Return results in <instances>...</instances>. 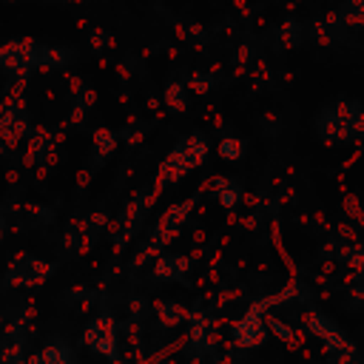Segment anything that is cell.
Instances as JSON below:
<instances>
[{"mask_svg": "<svg viewBox=\"0 0 364 364\" xmlns=\"http://www.w3.org/2000/svg\"><path fill=\"white\" fill-rule=\"evenodd\" d=\"M0 68L11 74V80H26L34 68H40V43L31 37L0 43Z\"/></svg>", "mask_w": 364, "mask_h": 364, "instance_id": "6da1fadb", "label": "cell"}, {"mask_svg": "<svg viewBox=\"0 0 364 364\" xmlns=\"http://www.w3.org/2000/svg\"><path fill=\"white\" fill-rule=\"evenodd\" d=\"M316 131H318V136L327 139V142H350V139H353L350 125L341 122V119L333 114V108H324V111L318 114V119H316Z\"/></svg>", "mask_w": 364, "mask_h": 364, "instance_id": "7a4b0ae2", "label": "cell"}, {"mask_svg": "<svg viewBox=\"0 0 364 364\" xmlns=\"http://www.w3.org/2000/svg\"><path fill=\"white\" fill-rule=\"evenodd\" d=\"M176 148H179V154H182V165H185L188 171L196 168V165H202L205 156H208V139H205L202 134H191V136L182 139Z\"/></svg>", "mask_w": 364, "mask_h": 364, "instance_id": "3957f363", "label": "cell"}, {"mask_svg": "<svg viewBox=\"0 0 364 364\" xmlns=\"http://www.w3.org/2000/svg\"><path fill=\"white\" fill-rule=\"evenodd\" d=\"M74 60V51L68 46H40V68H63Z\"/></svg>", "mask_w": 364, "mask_h": 364, "instance_id": "277c9868", "label": "cell"}, {"mask_svg": "<svg viewBox=\"0 0 364 364\" xmlns=\"http://www.w3.org/2000/svg\"><path fill=\"white\" fill-rule=\"evenodd\" d=\"M91 142H94L97 159H105V156L117 148V136H114V131H108V128H97L94 136H91Z\"/></svg>", "mask_w": 364, "mask_h": 364, "instance_id": "5b68a950", "label": "cell"}, {"mask_svg": "<svg viewBox=\"0 0 364 364\" xmlns=\"http://www.w3.org/2000/svg\"><path fill=\"white\" fill-rule=\"evenodd\" d=\"M279 43L284 46V48H296L299 43H301V26L296 23V20H282V26H279Z\"/></svg>", "mask_w": 364, "mask_h": 364, "instance_id": "8992f818", "label": "cell"}, {"mask_svg": "<svg viewBox=\"0 0 364 364\" xmlns=\"http://www.w3.org/2000/svg\"><path fill=\"white\" fill-rule=\"evenodd\" d=\"M185 85L182 82H168V88H165V105L171 108V111H185L188 108V100H185Z\"/></svg>", "mask_w": 364, "mask_h": 364, "instance_id": "52a82bcc", "label": "cell"}, {"mask_svg": "<svg viewBox=\"0 0 364 364\" xmlns=\"http://www.w3.org/2000/svg\"><path fill=\"white\" fill-rule=\"evenodd\" d=\"M242 139H236V136H225L222 142H219V156L222 159H228V162H236V159H242Z\"/></svg>", "mask_w": 364, "mask_h": 364, "instance_id": "ba28073f", "label": "cell"}, {"mask_svg": "<svg viewBox=\"0 0 364 364\" xmlns=\"http://www.w3.org/2000/svg\"><path fill=\"white\" fill-rule=\"evenodd\" d=\"M338 14H341V26H344V28H350V31H355V28H364V11H358V9H350V6L344 3V9H341Z\"/></svg>", "mask_w": 364, "mask_h": 364, "instance_id": "9c48e42d", "label": "cell"}, {"mask_svg": "<svg viewBox=\"0 0 364 364\" xmlns=\"http://www.w3.org/2000/svg\"><path fill=\"white\" fill-rule=\"evenodd\" d=\"M210 85H213V82H210V77H205V74L193 71V74L188 77V85H185V88H188V91H193V94H208V91H210Z\"/></svg>", "mask_w": 364, "mask_h": 364, "instance_id": "30bf717a", "label": "cell"}, {"mask_svg": "<svg viewBox=\"0 0 364 364\" xmlns=\"http://www.w3.org/2000/svg\"><path fill=\"white\" fill-rule=\"evenodd\" d=\"M310 31H313V37H316V43H321V46H330L333 43V34H330V28L321 23V20H313V26H310Z\"/></svg>", "mask_w": 364, "mask_h": 364, "instance_id": "8fae6325", "label": "cell"}, {"mask_svg": "<svg viewBox=\"0 0 364 364\" xmlns=\"http://www.w3.org/2000/svg\"><path fill=\"white\" fill-rule=\"evenodd\" d=\"M219 202H222L225 208H233V205L239 202V188H236V185H230V188H225V191L219 193Z\"/></svg>", "mask_w": 364, "mask_h": 364, "instance_id": "7c38bea8", "label": "cell"}, {"mask_svg": "<svg viewBox=\"0 0 364 364\" xmlns=\"http://www.w3.org/2000/svg\"><path fill=\"white\" fill-rule=\"evenodd\" d=\"M350 134L353 136H364V108L350 119Z\"/></svg>", "mask_w": 364, "mask_h": 364, "instance_id": "4fadbf2b", "label": "cell"}, {"mask_svg": "<svg viewBox=\"0 0 364 364\" xmlns=\"http://www.w3.org/2000/svg\"><path fill=\"white\" fill-rule=\"evenodd\" d=\"M347 6H350V9H358V11H364V0H347Z\"/></svg>", "mask_w": 364, "mask_h": 364, "instance_id": "5bb4252c", "label": "cell"}]
</instances>
